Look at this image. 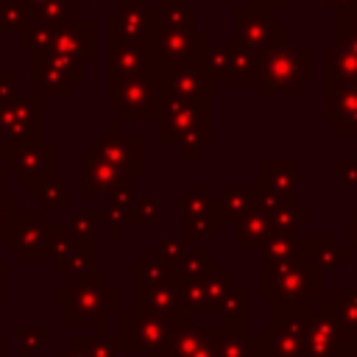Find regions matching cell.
I'll return each instance as SVG.
<instances>
[{
  "label": "cell",
  "instance_id": "9",
  "mask_svg": "<svg viewBox=\"0 0 357 357\" xmlns=\"http://www.w3.org/2000/svg\"><path fill=\"white\" fill-rule=\"evenodd\" d=\"M70 6H73V8H81V6H84V0H70Z\"/></svg>",
  "mask_w": 357,
  "mask_h": 357
},
{
  "label": "cell",
  "instance_id": "7",
  "mask_svg": "<svg viewBox=\"0 0 357 357\" xmlns=\"http://www.w3.org/2000/svg\"><path fill=\"white\" fill-rule=\"evenodd\" d=\"M31 11L25 0H0V33L3 31H20L31 22Z\"/></svg>",
  "mask_w": 357,
  "mask_h": 357
},
{
  "label": "cell",
  "instance_id": "6",
  "mask_svg": "<svg viewBox=\"0 0 357 357\" xmlns=\"http://www.w3.org/2000/svg\"><path fill=\"white\" fill-rule=\"evenodd\" d=\"M31 17L36 22H47V25H59L64 20H70V0H25Z\"/></svg>",
  "mask_w": 357,
  "mask_h": 357
},
{
  "label": "cell",
  "instance_id": "2",
  "mask_svg": "<svg viewBox=\"0 0 357 357\" xmlns=\"http://www.w3.org/2000/svg\"><path fill=\"white\" fill-rule=\"evenodd\" d=\"M109 22V45H142L153 47V36L159 28V11L148 6V0H120L106 14Z\"/></svg>",
  "mask_w": 357,
  "mask_h": 357
},
{
  "label": "cell",
  "instance_id": "1",
  "mask_svg": "<svg viewBox=\"0 0 357 357\" xmlns=\"http://www.w3.org/2000/svg\"><path fill=\"white\" fill-rule=\"evenodd\" d=\"M167 95V64L159 61L156 67L123 78L109 81V103L117 106L126 117H151L159 112Z\"/></svg>",
  "mask_w": 357,
  "mask_h": 357
},
{
  "label": "cell",
  "instance_id": "4",
  "mask_svg": "<svg viewBox=\"0 0 357 357\" xmlns=\"http://www.w3.org/2000/svg\"><path fill=\"white\" fill-rule=\"evenodd\" d=\"M50 50L73 56L78 61L95 56V22L92 20H64L53 28Z\"/></svg>",
  "mask_w": 357,
  "mask_h": 357
},
{
  "label": "cell",
  "instance_id": "8",
  "mask_svg": "<svg viewBox=\"0 0 357 357\" xmlns=\"http://www.w3.org/2000/svg\"><path fill=\"white\" fill-rule=\"evenodd\" d=\"M17 86V75L14 73H0V100L6 103V98L11 95V89Z\"/></svg>",
  "mask_w": 357,
  "mask_h": 357
},
{
  "label": "cell",
  "instance_id": "3",
  "mask_svg": "<svg viewBox=\"0 0 357 357\" xmlns=\"http://www.w3.org/2000/svg\"><path fill=\"white\" fill-rule=\"evenodd\" d=\"M81 81V61L56 50H33V84L53 95L70 92V84Z\"/></svg>",
  "mask_w": 357,
  "mask_h": 357
},
{
  "label": "cell",
  "instance_id": "5",
  "mask_svg": "<svg viewBox=\"0 0 357 357\" xmlns=\"http://www.w3.org/2000/svg\"><path fill=\"white\" fill-rule=\"evenodd\" d=\"M162 59L153 53V47L142 45H109V81H123L131 75H139L151 67H156Z\"/></svg>",
  "mask_w": 357,
  "mask_h": 357
}]
</instances>
